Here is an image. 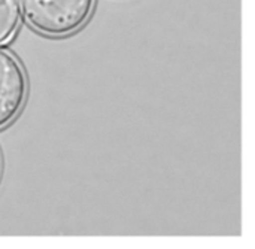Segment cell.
<instances>
[{"label":"cell","instance_id":"6da1fadb","mask_svg":"<svg viewBox=\"0 0 255 249\" xmlns=\"http://www.w3.org/2000/svg\"><path fill=\"white\" fill-rule=\"evenodd\" d=\"M94 3L96 0H19L28 25L52 37H63L85 25Z\"/></svg>","mask_w":255,"mask_h":249},{"label":"cell","instance_id":"277c9868","mask_svg":"<svg viewBox=\"0 0 255 249\" xmlns=\"http://www.w3.org/2000/svg\"><path fill=\"white\" fill-rule=\"evenodd\" d=\"M1 166H3V163H1V155H0V178H1Z\"/></svg>","mask_w":255,"mask_h":249},{"label":"cell","instance_id":"3957f363","mask_svg":"<svg viewBox=\"0 0 255 249\" xmlns=\"http://www.w3.org/2000/svg\"><path fill=\"white\" fill-rule=\"evenodd\" d=\"M19 0H0V45L10 40L19 25Z\"/></svg>","mask_w":255,"mask_h":249},{"label":"cell","instance_id":"7a4b0ae2","mask_svg":"<svg viewBox=\"0 0 255 249\" xmlns=\"http://www.w3.org/2000/svg\"><path fill=\"white\" fill-rule=\"evenodd\" d=\"M27 91V78L21 63L9 51L0 48V128L19 115Z\"/></svg>","mask_w":255,"mask_h":249}]
</instances>
